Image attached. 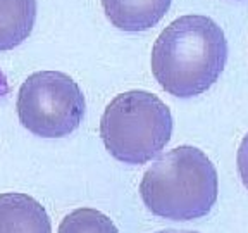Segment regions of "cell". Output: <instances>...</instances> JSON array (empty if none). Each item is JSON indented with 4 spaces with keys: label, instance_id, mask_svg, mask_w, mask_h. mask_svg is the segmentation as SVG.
I'll return each instance as SVG.
<instances>
[{
    "label": "cell",
    "instance_id": "1",
    "mask_svg": "<svg viewBox=\"0 0 248 233\" xmlns=\"http://www.w3.org/2000/svg\"><path fill=\"white\" fill-rule=\"evenodd\" d=\"M228 61L224 31L202 14L181 16L162 30L152 49L155 80L169 95L191 99L219 80Z\"/></svg>",
    "mask_w": 248,
    "mask_h": 233
},
{
    "label": "cell",
    "instance_id": "2",
    "mask_svg": "<svg viewBox=\"0 0 248 233\" xmlns=\"http://www.w3.org/2000/svg\"><path fill=\"white\" fill-rule=\"evenodd\" d=\"M140 195L152 214L170 221L207 216L219 195V176L205 152L181 145L166 152L145 171Z\"/></svg>",
    "mask_w": 248,
    "mask_h": 233
},
{
    "label": "cell",
    "instance_id": "3",
    "mask_svg": "<svg viewBox=\"0 0 248 233\" xmlns=\"http://www.w3.org/2000/svg\"><path fill=\"white\" fill-rule=\"evenodd\" d=\"M172 114L157 95L145 90L119 93L105 107L100 136L114 159L124 164H147L169 144Z\"/></svg>",
    "mask_w": 248,
    "mask_h": 233
},
{
    "label": "cell",
    "instance_id": "4",
    "mask_svg": "<svg viewBox=\"0 0 248 233\" xmlns=\"http://www.w3.org/2000/svg\"><path fill=\"white\" fill-rule=\"evenodd\" d=\"M17 117L33 135L62 138L74 132L85 116V95L73 78L61 71H38L17 92Z\"/></svg>",
    "mask_w": 248,
    "mask_h": 233
},
{
    "label": "cell",
    "instance_id": "5",
    "mask_svg": "<svg viewBox=\"0 0 248 233\" xmlns=\"http://www.w3.org/2000/svg\"><path fill=\"white\" fill-rule=\"evenodd\" d=\"M0 233H52V223L36 199L7 192L0 194Z\"/></svg>",
    "mask_w": 248,
    "mask_h": 233
},
{
    "label": "cell",
    "instance_id": "6",
    "mask_svg": "<svg viewBox=\"0 0 248 233\" xmlns=\"http://www.w3.org/2000/svg\"><path fill=\"white\" fill-rule=\"evenodd\" d=\"M172 0H102L110 24L128 33L154 28L169 11Z\"/></svg>",
    "mask_w": 248,
    "mask_h": 233
},
{
    "label": "cell",
    "instance_id": "7",
    "mask_svg": "<svg viewBox=\"0 0 248 233\" xmlns=\"http://www.w3.org/2000/svg\"><path fill=\"white\" fill-rule=\"evenodd\" d=\"M36 0H0V52L21 45L35 28Z\"/></svg>",
    "mask_w": 248,
    "mask_h": 233
},
{
    "label": "cell",
    "instance_id": "8",
    "mask_svg": "<svg viewBox=\"0 0 248 233\" xmlns=\"http://www.w3.org/2000/svg\"><path fill=\"white\" fill-rule=\"evenodd\" d=\"M57 233H119L108 216L92 207L74 209L59 225Z\"/></svg>",
    "mask_w": 248,
    "mask_h": 233
},
{
    "label": "cell",
    "instance_id": "9",
    "mask_svg": "<svg viewBox=\"0 0 248 233\" xmlns=\"http://www.w3.org/2000/svg\"><path fill=\"white\" fill-rule=\"evenodd\" d=\"M236 163H238V171H240L241 182H243V185L247 186L248 190V133L241 140L236 155Z\"/></svg>",
    "mask_w": 248,
    "mask_h": 233
},
{
    "label": "cell",
    "instance_id": "10",
    "mask_svg": "<svg viewBox=\"0 0 248 233\" xmlns=\"http://www.w3.org/2000/svg\"><path fill=\"white\" fill-rule=\"evenodd\" d=\"M157 233H198V232H188V230H164V232Z\"/></svg>",
    "mask_w": 248,
    "mask_h": 233
}]
</instances>
